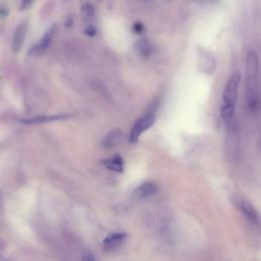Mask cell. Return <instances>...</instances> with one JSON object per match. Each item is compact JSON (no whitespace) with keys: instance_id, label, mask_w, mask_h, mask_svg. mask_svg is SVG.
<instances>
[{"instance_id":"obj_1","label":"cell","mask_w":261,"mask_h":261,"mask_svg":"<svg viewBox=\"0 0 261 261\" xmlns=\"http://www.w3.org/2000/svg\"><path fill=\"white\" fill-rule=\"evenodd\" d=\"M240 82H241V73L239 71H236L230 75L223 90L220 114L224 124L227 127H230L233 123L236 102H237L238 89H239Z\"/></svg>"},{"instance_id":"obj_2","label":"cell","mask_w":261,"mask_h":261,"mask_svg":"<svg viewBox=\"0 0 261 261\" xmlns=\"http://www.w3.org/2000/svg\"><path fill=\"white\" fill-rule=\"evenodd\" d=\"M246 102L252 113L259 109V79L258 76H247L246 82Z\"/></svg>"},{"instance_id":"obj_3","label":"cell","mask_w":261,"mask_h":261,"mask_svg":"<svg viewBox=\"0 0 261 261\" xmlns=\"http://www.w3.org/2000/svg\"><path fill=\"white\" fill-rule=\"evenodd\" d=\"M155 121V113L154 111H149L146 114H144L142 117H140L135 124L133 125L130 133H129V137H128V142L132 144H135L138 142L140 136L147 130L148 128H150L153 123Z\"/></svg>"},{"instance_id":"obj_4","label":"cell","mask_w":261,"mask_h":261,"mask_svg":"<svg viewBox=\"0 0 261 261\" xmlns=\"http://www.w3.org/2000/svg\"><path fill=\"white\" fill-rule=\"evenodd\" d=\"M55 32H56V25H52L50 27L46 32L45 34L43 35V37L39 40L38 43H36L29 51V54L30 55H39L41 53H43L47 47L50 45L54 35H55Z\"/></svg>"},{"instance_id":"obj_5","label":"cell","mask_w":261,"mask_h":261,"mask_svg":"<svg viewBox=\"0 0 261 261\" xmlns=\"http://www.w3.org/2000/svg\"><path fill=\"white\" fill-rule=\"evenodd\" d=\"M238 206L242 214L248 219V221L253 224H259V214L257 210L251 205V203H249L247 200L240 199L238 201Z\"/></svg>"},{"instance_id":"obj_6","label":"cell","mask_w":261,"mask_h":261,"mask_svg":"<svg viewBox=\"0 0 261 261\" xmlns=\"http://www.w3.org/2000/svg\"><path fill=\"white\" fill-rule=\"evenodd\" d=\"M126 239V234L124 232H113L108 234L103 241V249L105 251H113L120 247L124 240Z\"/></svg>"},{"instance_id":"obj_7","label":"cell","mask_w":261,"mask_h":261,"mask_svg":"<svg viewBox=\"0 0 261 261\" xmlns=\"http://www.w3.org/2000/svg\"><path fill=\"white\" fill-rule=\"evenodd\" d=\"M246 73L247 76H258L259 74V60L255 50H249L246 59Z\"/></svg>"},{"instance_id":"obj_8","label":"cell","mask_w":261,"mask_h":261,"mask_svg":"<svg viewBox=\"0 0 261 261\" xmlns=\"http://www.w3.org/2000/svg\"><path fill=\"white\" fill-rule=\"evenodd\" d=\"M157 187L155 184L151 182V181H146L142 185H140L135 191H134V196L138 199H143V198H147L150 197L152 195H154L157 192Z\"/></svg>"},{"instance_id":"obj_9","label":"cell","mask_w":261,"mask_h":261,"mask_svg":"<svg viewBox=\"0 0 261 261\" xmlns=\"http://www.w3.org/2000/svg\"><path fill=\"white\" fill-rule=\"evenodd\" d=\"M122 137L123 135L120 129H113L103 139L102 145L104 148H107V149L113 148L122 141Z\"/></svg>"},{"instance_id":"obj_10","label":"cell","mask_w":261,"mask_h":261,"mask_svg":"<svg viewBox=\"0 0 261 261\" xmlns=\"http://www.w3.org/2000/svg\"><path fill=\"white\" fill-rule=\"evenodd\" d=\"M103 164L106 168H108L111 171L115 172H122L123 171V159L120 155L115 154L105 160H103Z\"/></svg>"},{"instance_id":"obj_11","label":"cell","mask_w":261,"mask_h":261,"mask_svg":"<svg viewBox=\"0 0 261 261\" xmlns=\"http://www.w3.org/2000/svg\"><path fill=\"white\" fill-rule=\"evenodd\" d=\"M25 31H27V24L25 23H21L17 27L15 33H14V37H13V41H12V49L14 52H17L23 42L24 36H25Z\"/></svg>"},{"instance_id":"obj_12","label":"cell","mask_w":261,"mask_h":261,"mask_svg":"<svg viewBox=\"0 0 261 261\" xmlns=\"http://www.w3.org/2000/svg\"><path fill=\"white\" fill-rule=\"evenodd\" d=\"M69 115H54V116H38L30 119H22L24 123H40V122H45V121H50V120H55V119H62L66 118Z\"/></svg>"},{"instance_id":"obj_13","label":"cell","mask_w":261,"mask_h":261,"mask_svg":"<svg viewBox=\"0 0 261 261\" xmlns=\"http://www.w3.org/2000/svg\"><path fill=\"white\" fill-rule=\"evenodd\" d=\"M81 10H82V14L85 18L87 19H90L94 16V7L91 3L89 2H84L82 4V7H81Z\"/></svg>"},{"instance_id":"obj_14","label":"cell","mask_w":261,"mask_h":261,"mask_svg":"<svg viewBox=\"0 0 261 261\" xmlns=\"http://www.w3.org/2000/svg\"><path fill=\"white\" fill-rule=\"evenodd\" d=\"M138 49L141 54L143 55H148L150 52V45L146 40H140L138 43Z\"/></svg>"},{"instance_id":"obj_15","label":"cell","mask_w":261,"mask_h":261,"mask_svg":"<svg viewBox=\"0 0 261 261\" xmlns=\"http://www.w3.org/2000/svg\"><path fill=\"white\" fill-rule=\"evenodd\" d=\"M85 254L86 255L82 256V259H84V260H94L95 259L91 253H85Z\"/></svg>"},{"instance_id":"obj_16","label":"cell","mask_w":261,"mask_h":261,"mask_svg":"<svg viewBox=\"0 0 261 261\" xmlns=\"http://www.w3.org/2000/svg\"><path fill=\"white\" fill-rule=\"evenodd\" d=\"M86 33H87V35H89V36H94L95 33H96V31H95V29H94L93 27H89V28L87 29Z\"/></svg>"},{"instance_id":"obj_17","label":"cell","mask_w":261,"mask_h":261,"mask_svg":"<svg viewBox=\"0 0 261 261\" xmlns=\"http://www.w3.org/2000/svg\"><path fill=\"white\" fill-rule=\"evenodd\" d=\"M32 1H33V0H21V6H20V8L23 9V8L28 7Z\"/></svg>"},{"instance_id":"obj_18","label":"cell","mask_w":261,"mask_h":261,"mask_svg":"<svg viewBox=\"0 0 261 261\" xmlns=\"http://www.w3.org/2000/svg\"><path fill=\"white\" fill-rule=\"evenodd\" d=\"M134 28H136V29H135V30H136V32H141L143 27H142V24H141V23H136Z\"/></svg>"}]
</instances>
